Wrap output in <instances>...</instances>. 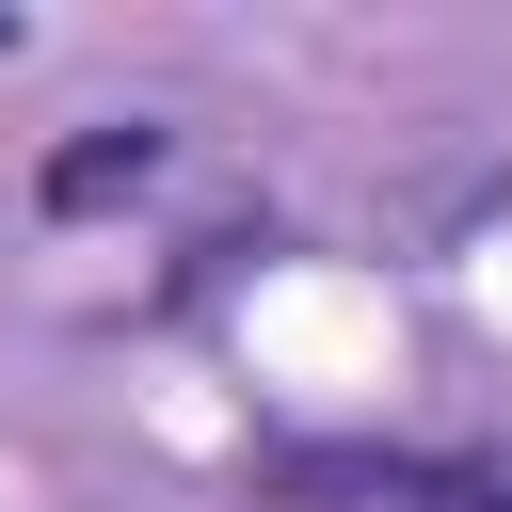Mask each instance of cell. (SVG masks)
Here are the masks:
<instances>
[{
	"label": "cell",
	"instance_id": "1",
	"mask_svg": "<svg viewBox=\"0 0 512 512\" xmlns=\"http://www.w3.org/2000/svg\"><path fill=\"white\" fill-rule=\"evenodd\" d=\"M384 496H416L400 448H272L256 464V512H384Z\"/></svg>",
	"mask_w": 512,
	"mask_h": 512
},
{
	"label": "cell",
	"instance_id": "3",
	"mask_svg": "<svg viewBox=\"0 0 512 512\" xmlns=\"http://www.w3.org/2000/svg\"><path fill=\"white\" fill-rule=\"evenodd\" d=\"M416 512H512V480H480V464H432V480H416Z\"/></svg>",
	"mask_w": 512,
	"mask_h": 512
},
{
	"label": "cell",
	"instance_id": "4",
	"mask_svg": "<svg viewBox=\"0 0 512 512\" xmlns=\"http://www.w3.org/2000/svg\"><path fill=\"white\" fill-rule=\"evenodd\" d=\"M0 48H16V16H0Z\"/></svg>",
	"mask_w": 512,
	"mask_h": 512
},
{
	"label": "cell",
	"instance_id": "2",
	"mask_svg": "<svg viewBox=\"0 0 512 512\" xmlns=\"http://www.w3.org/2000/svg\"><path fill=\"white\" fill-rule=\"evenodd\" d=\"M144 176H160V128H80V144H48V176H32V192L80 224V208H112V192H144Z\"/></svg>",
	"mask_w": 512,
	"mask_h": 512
}]
</instances>
